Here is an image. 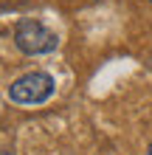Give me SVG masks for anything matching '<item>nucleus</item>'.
<instances>
[{"label":"nucleus","mask_w":152,"mask_h":155,"mask_svg":"<svg viewBox=\"0 0 152 155\" xmlns=\"http://www.w3.org/2000/svg\"><path fill=\"white\" fill-rule=\"evenodd\" d=\"M53 76L45 74V71H31V74H23L20 79H14L8 85V99L14 104H42L53 96Z\"/></svg>","instance_id":"obj_1"},{"label":"nucleus","mask_w":152,"mask_h":155,"mask_svg":"<svg viewBox=\"0 0 152 155\" xmlns=\"http://www.w3.org/2000/svg\"><path fill=\"white\" fill-rule=\"evenodd\" d=\"M14 42L17 48L28 57H40V54H51L57 51L59 37L51 28H45L40 20H20L14 28Z\"/></svg>","instance_id":"obj_2"},{"label":"nucleus","mask_w":152,"mask_h":155,"mask_svg":"<svg viewBox=\"0 0 152 155\" xmlns=\"http://www.w3.org/2000/svg\"><path fill=\"white\" fill-rule=\"evenodd\" d=\"M147 155H152V144H149V150H147Z\"/></svg>","instance_id":"obj_3"},{"label":"nucleus","mask_w":152,"mask_h":155,"mask_svg":"<svg viewBox=\"0 0 152 155\" xmlns=\"http://www.w3.org/2000/svg\"><path fill=\"white\" fill-rule=\"evenodd\" d=\"M0 155H6V152H0Z\"/></svg>","instance_id":"obj_4"},{"label":"nucleus","mask_w":152,"mask_h":155,"mask_svg":"<svg viewBox=\"0 0 152 155\" xmlns=\"http://www.w3.org/2000/svg\"><path fill=\"white\" fill-rule=\"evenodd\" d=\"M149 3H152V0H149Z\"/></svg>","instance_id":"obj_5"}]
</instances>
